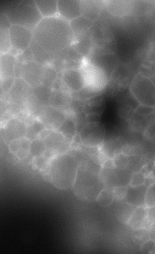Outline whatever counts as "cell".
<instances>
[{"mask_svg":"<svg viewBox=\"0 0 155 254\" xmlns=\"http://www.w3.org/2000/svg\"><path fill=\"white\" fill-rule=\"evenodd\" d=\"M35 3L43 18L57 16L58 13L57 1L54 0H37Z\"/></svg>","mask_w":155,"mask_h":254,"instance_id":"cell-23","label":"cell"},{"mask_svg":"<svg viewBox=\"0 0 155 254\" xmlns=\"http://www.w3.org/2000/svg\"><path fill=\"white\" fill-rule=\"evenodd\" d=\"M57 130L64 134L68 140L71 143L76 134V123L73 120L67 118L64 123L62 124V125Z\"/></svg>","mask_w":155,"mask_h":254,"instance_id":"cell-25","label":"cell"},{"mask_svg":"<svg viewBox=\"0 0 155 254\" xmlns=\"http://www.w3.org/2000/svg\"><path fill=\"white\" fill-rule=\"evenodd\" d=\"M38 138L44 141L47 151L53 157L67 152L70 149L71 143L57 129H45L40 132Z\"/></svg>","mask_w":155,"mask_h":254,"instance_id":"cell-9","label":"cell"},{"mask_svg":"<svg viewBox=\"0 0 155 254\" xmlns=\"http://www.w3.org/2000/svg\"><path fill=\"white\" fill-rule=\"evenodd\" d=\"M146 175L142 172H134L131 176L129 186L139 187L144 186L146 181Z\"/></svg>","mask_w":155,"mask_h":254,"instance_id":"cell-34","label":"cell"},{"mask_svg":"<svg viewBox=\"0 0 155 254\" xmlns=\"http://www.w3.org/2000/svg\"><path fill=\"white\" fill-rule=\"evenodd\" d=\"M49 103L50 106L64 111L70 106L71 99L67 92L57 89L50 94Z\"/></svg>","mask_w":155,"mask_h":254,"instance_id":"cell-21","label":"cell"},{"mask_svg":"<svg viewBox=\"0 0 155 254\" xmlns=\"http://www.w3.org/2000/svg\"><path fill=\"white\" fill-rule=\"evenodd\" d=\"M114 200L113 190L108 189H103L96 198L97 203L104 207L111 206Z\"/></svg>","mask_w":155,"mask_h":254,"instance_id":"cell-26","label":"cell"},{"mask_svg":"<svg viewBox=\"0 0 155 254\" xmlns=\"http://www.w3.org/2000/svg\"><path fill=\"white\" fill-rule=\"evenodd\" d=\"M105 106L104 98L98 94L85 101L83 105V112L85 115L94 114L101 116L105 111Z\"/></svg>","mask_w":155,"mask_h":254,"instance_id":"cell-19","label":"cell"},{"mask_svg":"<svg viewBox=\"0 0 155 254\" xmlns=\"http://www.w3.org/2000/svg\"><path fill=\"white\" fill-rule=\"evenodd\" d=\"M150 175L151 177L154 179V180H155V161H154L153 168H152Z\"/></svg>","mask_w":155,"mask_h":254,"instance_id":"cell-38","label":"cell"},{"mask_svg":"<svg viewBox=\"0 0 155 254\" xmlns=\"http://www.w3.org/2000/svg\"><path fill=\"white\" fill-rule=\"evenodd\" d=\"M44 141L39 138H37L31 141L30 152L31 155L34 157H41L47 151Z\"/></svg>","mask_w":155,"mask_h":254,"instance_id":"cell-27","label":"cell"},{"mask_svg":"<svg viewBox=\"0 0 155 254\" xmlns=\"http://www.w3.org/2000/svg\"><path fill=\"white\" fill-rule=\"evenodd\" d=\"M88 60L94 65L101 68L110 78L117 64V58L116 54L90 56Z\"/></svg>","mask_w":155,"mask_h":254,"instance_id":"cell-16","label":"cell"},{"mask_svg":"<svg viewBox=\"0 0 155 254\" xmlns=\"http://www.w3.org/2000/svg\"><path fill=\"white\" fill-rule=\"evenodd\" d=\"M11 46L17 51L27 50L33 40V31L24 26L11 24L8 29Z\"/></svg>","mask_w":155,"mask_h":254,"instance_id":"cell-10","label":"cell"},{"mask_svg":"<svg viewBox=\"0 0 155 254\" xmlns=\"http://www.w3.org/2000/svg\"><path fill=\"white\" fill-rule=\"evenodd\" d=\"M38 119L46 129H58L67 117L64 111L49 106L41 110Z\"/></svg>","mask_w":155,"mask_h":254,"instance_id":"cell-11","label":"cell"},{"mask_svg":"<svg viewBox=\"0 0 155 254\" xmlns=\"http://www.w3.org/2000/svg\"><path fill=\"white\" fill-rule=\"evenodd\" d=\"M147 207L143 206L138 207L131 216L128 222V225L131 229L138 230L141 229L144 226L145 222L147 219Z\"/></svg>","mask_w":155,"mask_h":254,"instance_id":"cell-24","label":"cell"},{"mask_svg":"<svg viewBox=\"0 0 155 254\" xmlns=\"http://www.w3.org/2000/svg\"><path fill=\"white\" fill-rule=\"evenodd\" d=\"M136 206H133L127 203L122 205V207H120L119 212H117V218L119 221L122 222L123 224L128 223L129 219H130L132 213H133L134 207Z\"/></svg>","mask_w":155,"mask_h":254,"instance_id":"cell-28","label":"cell"},{"mask_svg":"<svg viewBox=\"0 0 155 254\" xmlns=\"http://www.w3.org/2000/svg\"><path fill=\"white\" fill-rule=\"evenodd\" d=\"M105 127L100 122L86 123L79 132V139L82 145L88 148H97L104 142Z\"/></svg>","mask_w":155,"mask_h":254,"instance_id":"cell-8","label":"cell"},{"mask_svg":"<svg viewBox=\"0 0 155 254\" xmlns=\"http://www.w3.org/2000/svg\"><path fill=\"white\" fill-rule=\"evenodd\" d=\"M115 168L119 170H123L127 168L129 164V157L123 153L120 152L113 159Z\"/></svg>","mask_w":155,"mask_h":254,"instance_id":"cell-32","label":"cell"},{"mask_svg":"<svg viewBox=\"0 0 155 254\" xmlns=\"http://www.w3.org/2000/svg\"><path fill=\"white\" fill-rule=\"evenodd\" d=\"M44 67L37 62H30L23 64L21 68V76L23 80L33 88L42 84Z\"/></svg>","mask_w":155,"mask_h":254,"instance_id":"cell-12","label":"cell"},{"mask_svg":"<svg viewBox=\"0 0 155 254\" xmlns=\"http://www.w3.org/2000/svg\"><path fill=\"white\" fill-rule=\"evenodd\" d=\"M119 141L116 140L110 141L102 146V151L109 159H113L117 154V151L120 149Z\"/></svg>","mask_w":155,"mask_h":254,"instance_id":"cell-29","label":"cell"},{"mask_svg":"<svg viewBox=\"0 0 155 254\" xmlns=\"http://www.w3.org/2000/svg\"><path fill=\"white\" fill-rule=\"evenodd\" d=\"M43 19L35 1H22L12 12V24L24 26L33 31Z\"/></svg>","mask_w":155,"mask_h":254,"instance_id":"cell-6","label":"cell"},{"mask_svg":"<svg viewBox=\"0 0 155 254\" xmlns=\"http://www.w3.org/2000/svg\"><path fill=\"white\" fill-rule=\"evenodd\" d=\"M57 74L55 70L51 67H44L43 70L42 85L45 86H52L57 79Z\"/></svg>","mask_w":155,"mask_h":254,"instance_id":"cell-31","label":"cell"},{"mask_svg":"<svg viewBox=\"0 0 155 254\" xmlns=\"http://www.w3.org/2000/svg\"><path fill=\"white\" fill-rule=\"evenodd\" d=\"M62 80L66 87L73 92H79L85 88L84 76L79 69L67 68L63 70Z\"/></svg>","mask_w":155,"mask_h":254,"instance_id":"cell-14","label":"cell"},{"mask_svg":"<svg viewBox=\"0 0 155 254\" xmlns=\"http://www.w3.org/2000/svg\"><path fill=\"white\" fill-rule=\"evenodd\" d=\"M31 140L27 137L16 138L8 145L11 154L20 160H25L31 155Z\"/></svg>","mask_w":155,"mask_h":254,"instance_id":"cell-17","label":"cell"},{"mask_svg":"<svg viewBox=\"0 0 155 254\" xmlns=\"http://www.w3.org/2000/svg\"><path fill=\"white\" fill-rule=\"evenodd\" d=\"M101 116L97 114H89L85 115V121L88 123H97L100 122Z\"/></svg>","mask_w":155,"mask_h":254,"instance_id":"cell-36","label":"cell"},{"mask_svg":"<svg viewBox=\"0 0 155 254\" xmlns=\"http://www.w3.org/2000/svg\"><path fill=\"white\" fill-rule=\"evenodd\" d=\"M33 33L34 42L48 54H57L67 50L75 38L70 22L57 16L43 18Z\"/></svg>","mask_w":155,"mask_h":254,"instance_id":"cell-1","label":"cell"},{"mask_svg":"<svg viewBox=\"0 0 155 254\" xmlns=\"http://www.w3.org/2000/svg\"><path fill=\"white\" fill-rule=\"evenodd\" d=\"M27 127L25 124L18 118H13L8 120L2 129V137L5 142L8 143L20 137H26Z\"/></svg>","mask_w":155,"mask_h":254,"instance_id":"cell-13","label":"cell"},{"mask_svg":"<svg viewBox=\"0 0 155 254\" xmlns=\"http://www.w3.org/2000/svg\"><path fill=\"white\" fill-rule=\"evenodd\" d=\"M57 7L60 17L69 22L82 15V3L80 1L59 0L57 1Z\"/></svg>","mask_w":155,"mask_h":254,"instance_id":"cell-15","label":"cell"},{"mask_svg":"<svg viewBox=\"0 0 155 254\" xmlns=\"http://www.w3.org/2000/svg\"><path fill=\"white\" fill-rule=\"evenodd\" d=\"M80 70L84 77L85 88L96 94H99L106 87L111 79L104 71L88 59L83 60Z\"/></svg>","mask_w":155,"mask_h":254,"instance_id":"cell-7","label":"cell"},{"mask_svg":"<svg viewBox=\"0 0 155 254\" xmlns=\"http://www.w3.org/2000/svg\"><path fill=\"white\" fill-rule=\"evenodd\" d=\"M147 219L151 223L155 222V206L148 208Z\"/></svg>","mask_w":155,"mask_h":254,"instance_id":"cell-37","label":"cell"},{"mask_svg":"<svg viewBox=\"0 0 155 254\" xmlns=\"http://www.w3.org/2000/svg\"><path fill=\"white\" fill-rule=\"evenodd\" d=\"M99 172L98 166L93 160H79L78 172L73 189L78 197L88 201L96 200L103 189Z\"/></svg>","mask_w":155,"mask_h":254,"instance_id":"cell-3","label":"cell"},{"mask_svg":"<svg viewBox=\"0 0 155 254\" xmlns=\"http://www.w3.org/2000/svg\"><path fill=\"white\" fill-rule=\"evenodd\" d=\"M145 206L147 208L155 206V183L151 184L146 190Z\"/></svg>","mask_w":155,"mask_h":254,"instance_id":"cell-33","label":"cell"},{"mask_svg":"<svg viewBox=\"0 0 155 254\" xmlns=\"http://www.w3.org/2000/svg\"><path fill=\"white\" fill-rule=\"evenodd\" d=\"M130 91L139 105L155 108V68L143 65L131 80Z\"/></svg>","mask_w":155,"mask_h":254,"instance_id":"cell-4","label":"cell"},{"mask_svg":"<svg viewBox=\"0 0 155 254\" xmlns=\"http://www.w3.org/2000/svg\"><path fill=\"white\" fill-rule=\"evenodd\" d=\"M91 48L90 56L116 54V39L113 32L105 27H95L90 35Z\"/></svg>","mask_w":155,"mask_h":254,"instance_id":"cell-5","label":"cell"},{"mask_svg":"<svg viewBox=\"0 0 155 254\" xmlns=\"http://www.w3.org/2000/svg\"><path fill=\"white\" fill-rule=\"evenodd\" d=\"M146 190L144 186L139 187H128L127 196L125 198L126 203L134 206L140 207L145 205V197Z\"/></svg>","mask_w":155,"mask_h":254,"instance_id":"cell-22","label":"cell"},{"mask_svg":"<svg viewBox=\"0 0 155 254\" xmlns=\"http://www.w3.org/2000/svg\"><path fill=\"white\" fill-rule=\"evenodd\" d=\"M16 59L9 53L2 54L1 56V78L2 81L14 79L15 76Z\"/></svg>","mask_w":155,"mask_h":254,"instance_id":"cell-18","label":"cell"},{"mask_svg":"<svg viewBox=\"0 0 155 254\" xmlns=\"http://www.w3.org/2000/svg\"><path fill=\"white\" fill-rule=\"evenodd\" d=\"M113 190L115 200L122 201L125 200L128 192V187L125 186H118L114 188Z\"/></svg>","mask_w":155,"mask_h":254,"instance_id":"cell-35","label":"cell"},{"mask_svg":"<svg viewBox=\"0 0 155 254\" xmlns=\"http://www.w3.org/2000/svg\"><path fill=\"white\" fill-rule=\"evenodd\" d=\"M78 167L79 160L76 155L67 152L54 156L47 168L51 184L60 190H73Z\"/></svg>","mask_w":155,"mask_h":254,"instance_id":"cell-2","label":"cell"},{"mask_svg":"<svg viewBox=\"0 0 155 254\" xmlns=\"http://www.w3.org/2000/svg\"><path fill=\"white\" fill-rule=\"evenodd\" d=\"M46 129L45 127L40 121L34 122L32 125L27 127V137L32 141L38 138L39 135L42 131Z\"/></svg>","mask_w":155,"mask_h":254,"instance_id":"cell-30","label":"cell"},{"mask_svg":"<svg viewBox=\"0 0 155 254\" xmlns=\"http://www.w3.org/2000/svg\"><path fill=\"white\" fill-rule=\"evenodd\" d=\"M70 24L75 36L77 37L84 36L93 27V20L83 15L70 21Z\"/></svg>","mask_w":155,"mask_h":254,"instance_id":"cell-20","label":"cell"}]
</instances>
